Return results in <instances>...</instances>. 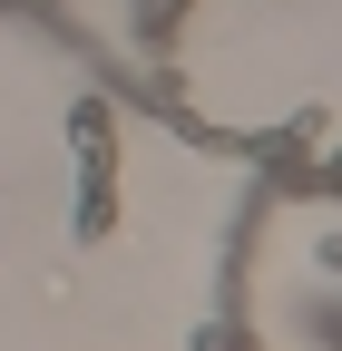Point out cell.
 <instances>
[{
  "mask_svg": "<svg viewBox=\"0 0 342 351\" xmlns=\"http://www.w3.org/2000/svg\"><path fill=\"white\" fill-rule=\"evenodd\" d=\"M69 147H78V244H108L117 234V127H108V98H78L69 108Z\"/></svg>",
  "mask_w": 342,
  "mask_h": 351,
  "instance_id": "cell-1",
  "label": "cell"
},
{
  "mask_svg": "<svg viewBox=\"0 0 342 351\" xmlns=\"http://www.w3.org/2000/svg\"><path fill=\"white\" fill-rule=\"evenodd\" d=\"M186 10H196V0H137V10H127V20H137V49H176V29H186Z\"/></svg>",
  "mask_w": 342,
  "mask_h": 351,
  "instance_id": "cell-2",
  "label": "cell"
},
{
  "mask_svg": "<svg viewBox=\"0 0 342 351\" xmlns=\"http://www.w3.org/2000/svg\"><path fill=\"white\" fill-rule=\"evenodd\" d=\"M313 195H332V205H342V147H332V156H313Z\"/></svg>",
  "mask_w": 342,
  "mask_h": 351,
  "instance_id": "cell-3",
  "label": "cell"
}]
</instances>
